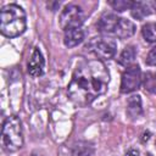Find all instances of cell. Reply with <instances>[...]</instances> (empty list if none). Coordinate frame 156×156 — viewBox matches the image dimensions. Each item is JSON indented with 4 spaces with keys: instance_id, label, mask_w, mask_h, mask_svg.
<instances>
[{
    "instance_id": "cell-19",
    "label": "cell",
    "mask_w": 156,
    "mask_h": 156,
    "mask_svg": "<svg viewBox=\"0 0 156 156\" xmlns=\"http://www.w3.org/2000/svg\"><path fill=\"white\" fill-rule=\"evenodd\" d=\"M124 156H139V151L135 150V149H130V150H128V151L126 152Z\"/></svg>"
},
{
    "instance_id": "cell-18",
    "label": "cell",
    "mask_w": 156,
    "mask_h": 156,
    "mask_svg": "<svg viewBox=\"0 0 156 156\" xmlns=\"http://www.w3.org/2000/svg\"><path fill=\"white\" fill-rule=\"evenodd\" d=\"M145 62L147 66H156V45L149 51Z\"/></svg>"
},
{
    "instance_id": "cell-10",
    "label": "cell",
    "mask_w": 156,
    "mask_h": 156,
    "mask_svg": "<svg viewBox=\"0 0 156 156\" xmlns=\"http://www.w3.org/2000/svg\"><path fill=\"white\" fill-rule=\"evenodd\" d=\"M84 39V30L82 27L78 28H72L68 30H65V37H63V43L67 48H74L78 44H80Z\"/></svg>"
},
{
    "instance_id": "cell-5",
    "label": "cell",
    "mask_w": 156,
    "mask_h": 156,
    "mask_svg": "<svg viewBox=\"0 0 156 156\" xmlns=\"http://www.w3.org/2000/svg\"><path fill=\"white\" fill-rule=\"evenodd\" d=\"M58 22H60V27L63 29V32L72 29V28L82 27V24L84 22L83 10L79 6L73 5V4L67 5L62 10Z\"/></svg>"
},
{
    "instance_id": "cell-4",
    "label": "cell",
    "mask_w": 156,
    "mask_h": 156,
    "mask_svg": "<svg viewBox=\"0 0 156 156\" xmlns=\"http://www.w3.org/2000/svg\"><path fill=\"white\" fill-rule=\"evenodd\" d=\"M87 49L99 60H108L115 56L117 51V44L111 37L100 35L91 38L87 44Z\"/></svg>"
},
{
    "instance_id": "cell-12",
    "label": "cell",
    "mask_w": 156,
    "mask_h": 156,
    "mask_svg": "<svg viewBox=\"0 0 156 156\" xmlns=\"http://www.w3.org/2000/svg\"><path fill=\"white\" fill-rule=\"evenodd\" d=\"M130 13L135 20H143L146 16L151 13L150 11V4L143 2V1H133V5L130 7Z\"/></svg>"
},
{
    "instance_id": "cell-3",
    "label": "cell",
    "mask_w": 156,
    "mask_h": 156,
    "mask_svg": "<svg viewBox=\"0 0 156 156\" xmlns=\"http://www.w3.org/2000/svg\"><path fill=\"white\" fill-rule=\"evenodd\" d=\"M1 136H2V145L7 151L15 152L22 147L23 130H22V123L17 116L15 115L9 116L4 121Z\"/></svg>"
},
{
    "instance_id": "cell-22",
    "label": "cell",
    "mask_w": 156,
    "mask_h": 156,
    "mask_svg": "<svg viewBox=\"0 0 156 156\" xmlns=\"http://www.w3.org/2000/svg\"><path fill=\"white\" fill-rule=\"evenodd\" d=\"M146 156H152V155H151V154H147V155H146Z\"/></svg>"
},
{
    "instance_id": "cell-1",
    "label": "cell",
    "mask_w": 156,
    "mask_h": 156,
    "mask_svg": "<svg viewBox=\"0 0 156 156\" xmlns=\"http://www.w3.org/2000/svg\"><path fill=\"white\" fill-rule=\"evenodd\" d=\"M108 82L110 74L102 61H83L76 67L68 83L67 93L73 104L85 107L106 93Z\"/></svg>"
},
{
    "instance_id": "cell-15",
    "label": "cell",
    "mask_w": 156,
    "mask_h": 156,
    "mask_svg": "<svg viewBox=\"0 0 156 156\" xmlns=\"http://www.w3.org/2000/svg\"><path fill=\"white\" fill-rule=\"evenodd\" d=\"M141 83L146 91L151 94H156V73L154 72H145L141 76Z\"/></svg>"
},
{
    "instance_id": "cell-17",
    "label": "cell",
    "mask_w": 156,
    "mask_h": 156,
    "mask_svg": "<svg viewBox=\"0 0 156 156\" xmlns=\"http://www.w3.org/2000/svg\"><path fill=\"white\" fill-rule=\"evenodd\" d=\"M108 5H110L113 10H116V11H118V12H122V11H124V10H127V9H130L132 5H133V1L115 0V1H108Z\"/></svg>"
},
{
    "instance_id": "cell-20",
    "label": "cell",
    "mask_w": 156,
    "mask_h": 156,
    "mask_svg": "<svg viewBox=\"0 0 156 156\" xmlns=\"http://www.w3.org/2000/svg\"><path fill=\"white\" fill-rule=\"evenodd\" d=\"M32 156H41V155H40V154H38V152H33V154H32Z\"/></svg>"
},
{
    "instance_id": "cell-16",
    "label": "cell",
    "mask_w": 156,
    "mask_h": 156,
    "mask_svg": "<svg viewBox=\"0 0 156 156\" xmlns=\"http://www.w3.org/2000/svg\"><path fill=\"white\" fill-rule=\"evenodd\" d=\"M141 34L147 43H156V22H147L144 24Z\"/></svg>"
},
{
    "instance_id": "cell-11",
    "label": "cell",
    "mask_w": 156,
    "mask_h": 156,
    "mask_svg": "<svg viewBox=\"0 0 156 156\" xmlns=\"http://www.w3.org/2000/svg\"><path fill=\"white\" fill-rule=\"evenodd\" d=\"M127 115L132 119H136L143 115L141 99L139 95H133L127 101Z\"/></svg>"
},
{
    "instance_id": "cell-8",
    "label": "cell",
    "mask_w": 156,
    "mask_h": 156,
    "mask_svg": "<svg viewBox=\"0 0 156 156\" xmlns=\"http://www.w3.org/2000/svg\"><path fill=\"white\" fill-rule=\"evenodd\" d=\"M44 66H45V60L41 54V51L35 48L32 52V56L28 61V73L32 77H39L44 72Z\"/></svg>"
},
{
    "instance_id": "cell-7",
    "label": "cell",
    "mask_w": 156,
    "mask_h": 156,
    "mask_svg": "<svg viewBox=\"0 0 156 156\" xmlns=\"http://www.w3.org/2000/svg\"><path fill=\"white\" fill-rule=\"evenodd\" d=\"M119 18L121 17H118L117 15H115L112 12H105L99 18V21L96 23V28L102 34H113Z\"/></svg>"
},
{
    "instance_id": "cell-6",
    "label": "cell",
    "mask_w": 156,
    "mask_h": 156,
    "mask_svg": "<svg viewBox=\"0 0 156 156\" xmlns=\"http://www.w3.org/2000/svg\"><path fill=\"white\" fill-rule=\"evenodd\" d=\"M141 84V71L138 65L127 67L121 78V93L128 94L136 90Z\"/></svg>"
},
{
    "instance_id": "cell-21",
    "label": "cell",
    "mask_w": 156,
    "mask_h": 156,
    "mask_svg": "<svg viewBox=\"0 0 156 156\" xmlns=\"http://www.w3.org/2000/svg\"><path fill=\"white\" fill-rule=\"evenodd\" d=\"M151 5H152V7H154V9H155V10H156V1H154V2H152V4H151Z\"/></svg>"
},
{
    "instance_id": "cell-13",
    "label": "cell",
    "mask_w": 156,
    "mask_h": 156,
    "mask_svg": "<svg viewBox=\"0 0 156 156\" xmlns=\"http://www.w3.org/2000/svg\"><path fill=\"white\" fill-rule=\"evenodd\" d=\"M134 58H135V49L132 45H128L121 52V55L118 57V63L124 67H129L133 65Z\"/></svg>"
},
{
    "instance_id": "cell-9",
    "label": "cell",
    "mask_w": 156,
    "mask_h": 156,
    "mask_svg": "<svg viewBox=\"0 0 156 156\" xmlns=\"http://www.w3.org/2000/svg\"><path fill=\"white\" fill-rule=\"evenodd\" d=\"M134 33H135V24L132 21L121 17L115 28L113 34L119 39H127V38H130Z\"/></svg>"
},
{
    "instance_id": "cell-2",
    "label": "cell",
    "mask_w": 156,
    "mask_h": 156,
    "mask_svg": "<svg viewBox=\"0 0 156 156\" xmlns=\"http://www.w3.org/2000/svg\"><path fill=\"white\" fill-rule=\"evenodd\" d=\"M27 27L26 12L17 4H9L0 12V32L7 38L21 35Z\"/></svg>"
},
{
    "instance_id": "cell-14",
    "label": "cell",
    "mask_w": 156,
    "mask_h": 156,
    "mask_svg": "<svg viewBox=\"0 0 156 156\" xmlns=\"http://www.w3.org/2000/svg\"><path fill=\"white\" fill-rule=\"evenodd\" d=\"M93 151L94 147L87 141H78L72 146V156H90Z\"/></svg>"
}]
</instances>
